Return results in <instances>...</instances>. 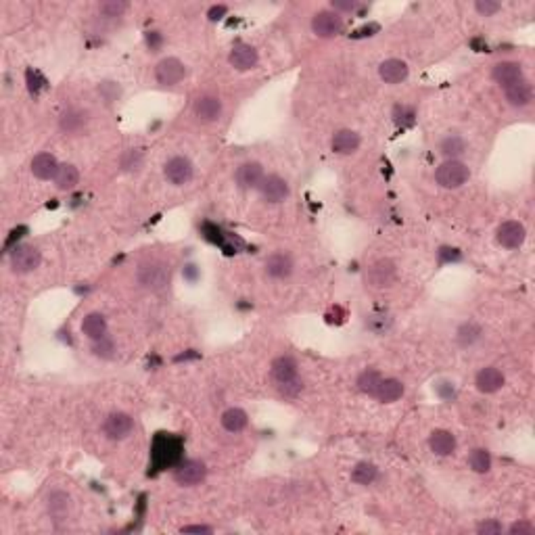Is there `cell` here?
Instances as JSON below:
<instances>
[{
  "mask_svg": "<svg viewBox=\"0 0 535 535\" xmlns=\"http://www.w3.org/2000/svg\"><path fill=\"white\" fill-rule=\"evenodd\" d=\"M525 236H527L525 226L514 220H508L497 228V242L506 249H518L525 242Z\"/></svg>",
  "mask_w": 535,
  "mask_h": 535,
  "instance_id": "13",
  "label": "cell"
},
{
  "mask_svg": "<svg viewBox=\"0 0 535 535\" xmlns=\"http://www.w3.org/2000/svg\"><path fill=\"white\" fill-rule=\"evenodd\" d=\"M491 78H493L502 88H506V86H510V84L522 80V65H520V63H514V61H502V63H497V65L493 67Z\"/></svg>",
  "mask_w": 535,
  "mask_h": 535,
  "instance_id": "17",
  "label": "cell"
},
{
  "mask_svg": "<svg viewBox=\"0 0 535 535\" xmlns=\"http://www.w3.org/2000/svg\"><path fill=\"white\" fill-rule=\"evenodd\" d=\"M226 13V7H213L211 11H209V17L211 19H220V15H224Z\"/></svg>",
  "mask_w": 535,
  "mask_h": 535,
  "instance_id": "45",
  "label": "cell"
},
{
  "mask_svg": "<svg viewBox=\"0 0 535 535\" xmlns=\"http://www.w3.org/2000/svg\"><path fill=\"white\" fill-rule=\"evenodd\" d=\"M333 151L339 153V155H352L358 151L360 147V134L354 132V130H339L335 136H333V142H331Z\"/></svg>",
  "mask_w": 535,
  "mask_h": 535,
  "instance_id": "24",
  "label": "cell"
},
{
  "mask_svg": "<svg viewBox=\"0 0 535 535\" xmlns=\"http://www.w3.org/2000/svg\"><path fill=\"white\" fill-rule=\"evenodd\" d=\"M429 447L437 456H450L456 450V437L450 431H443V429L433 431L431 437H429Z\"/></svg>",
  "mask_w": 535,
  "mask_h": 535,
  "instance_id": "25",
  "label": "cell"
},
{
  "mask_svg": "<svg viewBox=\"0 0 535 535\" xmlns=\"http://www.w3.org/2000/svg\"><path fill=\"white\" fill-rule=\"evenodd\" d=\"M59 172V163L55 159V155L51 153H38L34 159H32V174L38 178V180H55Z\"/></svg>",
  "mask_w": 535,
  "mask_h": 535,
  "instance_id": "18",
  "label": "cell"
},
{
  "mask_svg": "<svg viewBox=\"0 0 535 535\" xmlns=\"http://www.w3.org/2000/svg\"><path fill=\"white\" fill-rule=\"evenodd\" d=\"M377 475H379V470H377L374 464H370V462H360V464L352 470V481L360 483V485H370V483L377 479Z\"/></svg>",
  "mask_w": 535,
  "mask_h": 535,
  "instance_id": "33",
  "label": "cell"
},
{
  "mask_svg": "<svg viewBox=\"0 0 535 535\" xmlns=\"http://www.w3.org/2000/svg\"><path fill=\"white\" fill-rule=\"evenodd\" d=\"M379 76L385 84H400L408 78V65L402 59H387L381 63Z\"/></svg>",
  "mask_w": 535,
  "mask_h": 535,
  "instance_id": "21",
  "label": "cell"
},
{
  "mask_svg": "<svg viewBox=\"0 0 535 535\" xmlns=\"http://www.w3.org/2000/svg\"><path fill=\"white\" fill-rule=\"evenodd\" d=\"M136 279L147 291L159 293V291H165L170 287L172 274H170L167 263H163V261H145V263L138 265Z\"/></svg>",
  "mask_w": 535,
  "mask_h": 535,
  "instance_id": "1",
  "label": "cell"
},
{
  "mask_svg": "<svg viewBox=\"0 0 535 535\" xmlns=\"http://www.w3.org/2000/svg\"><path fill=\"white\" fill-rule=\"evenodd\" d=\"M47 506H49L51 518H53L55 522H63V520H67V516H69V512H72V497H69L65 491H53V493L49 495Z\"/></svg>",
  "mask_w": 535,
  "mask_h": 535,
  "instance_id": "19",
  "label": "cell"
},
{
  "mask_svg": "<svg viewBox=\"0 0 535 535\" xmlns=\"http://www.w3.org/2000/svg\"><path fill=\"white\" fill-rule=\"evenodd\" d=\"M132 429H134V420H132V416L126 414V412H113V414H109L107 420H105V425H103L105 435H107L109 439H115V441L126 439V437L132 433Z\"/></svg>",
  "mask_w": 535,
  "mask_h": 535,
  "instance_id": "10",
  "label": "cell"
},
{
  "mask_svg": "<svg viewBox=\"0 0 535 535\" xmlns=\"http://www.w3.org/2000/svg\"><path fill=\"white\" fill-rule=\"evenodd\" d=\"M249 418H247V412L240 410V408H230L222 414V427L228 431V433H240L245 427H247Z\"/></svg>",
  "mask_w": 535,
  "mask_h": 535,
  "instance_id": "29",
  "label": "cell"
},
{
  "mask_svg": "<svg viewBox=\"0 0 535 535\" xmlns=\"http://www.w3.org/2000/svg\"><path fill=\"white\" fill-rule=\"evenodd\" d=\"M504 92H506V101H508L512 107H527V105L531 103V99H533L531 84H529L525 78L518 80V82H514V84H510V86H506Z\"/></svg>",
  "mask_w": 535,
  "mask_h": 535,
  "instance_id": "22",
  "label": "cell"
},
{
  "mask_svg": "<svg viewBox=\"0 0 535 535\" xmlns=\"http://www.w3.org/2000/svg\"><path fill=\"white\" fill-rule=\"evenodd\" d=\"M265 178L263 174V167L255 161H247L242 165L236 167V174H234V180L238 184V188L242 190H251V188H259L261 180Z\"/></svg>",
  "mask_w": 535,
  "mask_h": 535,
  "instance_id": "12",
  "label": "cell"
},
{
  "mask_svg": "<svg viewBox=\"0 0 535 535\" xmlns=\"http://www.w3.org/2000/svg\"><path fill=\"white\" fill-rule=\"evenodd\" d=\"M42 255L34 245H17L11 251V268L15 274H30L40 265Z\"/></svg>",
  "mask_w": 535,
  "mask_h": 535,
  "instance_id": "4",
  "label": "cell"
},
{
  "mask_svg": "<svg viewBox=\"0 0 535 535\" xmlns=\"http://www.w3.org/2000/svg\"><path fill=\"white\" fill-rule=\"evenodd\" d=\"M381 383H383V377H381V372H377V370H364V372L358 377V389H360L362 393L370 395V397H377Z\"/></svg>",
  "mask_w": 535,
  "mask_h": 535,
  "instance_id": "31",
  "label": "cell"
},
{
  "mask_svg": "<svg viewBox=\"0 0 535 535\" xmlns=\"http://www.w3.org/2000/svg\"><path fill=\"white\" fill-rule=\"evenodd\" d=\"M78 182H80V172L76 165H72V163L59 165V172L55 176V184L59 190H72L78 186Z\"/></svg>",
  "mask_w": 535,
  "mask_h": 535,
  "instance_id": "27",
  "label": "cell"
},
{
  "mask_svg": "<svg viewBox=\"0 0 535 535\" xmlns=\"http://www.w3.org/2000/svg\"><path fill=\"white\" fill-rule=\"evenodd\" d=\"M230 65L238 72H247V69H253L257 65V51L251 47V44H236L232 51H230V57H228Z\"/></svg>",
  "mask_w": 535,
  "mask_h": 535,
  "instance_id": "15",
  "label": "cell"
},
{
  "mask_svg": "<svg viewBox=\"0 0 535 535\" xmlns=\"http://www.w3.org/2000/svg\"><path fill=\"white\" fill-rule=\"evenodd\" d=\"M259 195L265 203H281L289 197V184L285 178L272 174V176H265L259 184Z\"/></svg>",
  "mask_w": 535,
  "mask_h": 535,
  "instance_id": "9",
  "label": "cell"
},
{
  "mask_svg": "<svg viewBox=\"0 0 535 535\" xmlns=\"http://www.w3.org/2000/svg\"><path fill=\"white\" fill-rule=\"evenodd\" d=\"M475 385L481 393H495L497 389H502L504 385V374L493 368V366H487L483 370H479L477 379H475Z\"/></svg>",
  "mask_w": 535,
  "mask_h": 535,
  "instance_id": "23",
  "label": "cell"
},
{
  "mask_svg": "<svg viewBox=\"0 0 535 535\" xmlns=\"http://www.w3.org/2000/svg\"><path fill=\"white\" fill-rule=\"evenodd\" d=\"M88 124V111L80 109V107H72L67 111H63V115L59 117V128L63 134H80Z\"/></svg>",
  "mask_w": 535,
  "mask_h": 535,
  "instance_id": "14",
  "label": "cell"
},
{
  "mask_svg": "<svg viewBox=\"0 0 535 535\" xmlns=\"http://www.w3.org/2000/svg\"><path fill=\"white\" fill-rule=\"evenodd\" d=\"M312 30L318 38H335L343 32V17L335 11H320L312 19Z\"/></svg>",
  "mask_w": 535,
  "mask_h": 535,
  "instance_id": "6",
  "label": "cell"
},
{
  "mask_svg": "<svg viewBox=\"0 0 535 535\" xmlns=\"http://www.w3.org/2000/svg\"><path fill=\"white\" fill-rule=\"evenodd\" d=\"M468 464L475 472H487L491 468V456L485 450H472L468 456Z\"/></svg>",
  "mask_w": 535,
  "mask_h": 535,
  "instance_id": "34",
  "label": "cell"
},
{
  "mask_svg": "<svg viewBox=\"0 0 535 535\" xmlns=\"http://www.w3.org/2000/svg\"><path fill=\"white\" fill-rule=\"evenodd\" d=\"M508 533H510V535H533V533H535V527H533L531 522L518 520V522L510 525Z\"/></svg>",
  "mask_w": 535,
  "mask_h": 535,
  "instance_id": "42",
  "label": "cell"
},
{
  "mask_svg": "<svg viewBox=\"0 0 535 535\" xmlns=\"http://www.w3.org/2000/svg\"><path fill=\"white\" fill-rule=\"evenodd\" d=\"M82 333H84L90 341L103 339V337L107 335V320H105V316L99 314V312L88 314V316L82 320Z\"/></svg>",
  "mask_w": 535,
  "mask_h": 535,
  "instance_id": "26",
  "label": "cell"
},
{
  "mask_svg": "<svg viewBox=\"0 0 535 535\" xmlns=\"http://www.w3.org/2000/svg\"><path fill=\"white\" fill-rule=\"evenodd\" d=\"M302 381L299 379H295V381H291V383H285V385H279V389H281V393L285 395V397H297L299 395V391H302Z\"/></svg>",
  "mask_w": 535,
  "mask_h": 535,
  "instance_id": "41",
  "label": "cell"
},
{
  "mask_svg": "<svg viewBox=\"0 0 535 535\" xmlns=\"http://www.w3.org/2000/svg\"><path fill=\"white\" fill-rule=\"evenodd\" d=\"M475 9L479 15L483 17H491L500 11V3H493V0H477L475 3Z\"/></svg>",
  "mask_w": 535,
  "mask_h": 535,
  "instance_id": "37",
  "label": "cell"
},
{
  "mask_svg": "<svg viewBox=\"0 0 535 535\" xmlns=\"http://www.w3.org/2000/svg\"><path fill=\"white\" fill-rule=\"evenodd\" d=\"M184 76H186V67L176 57H167V59L159 61L157 67H155V80L161 86H174V84L182 82Z\"/></svg>",
  "mask_w": 535,
  "mask_h": 535,
  "instance_id": "8",
  "label": "cell"
},
{
  "mask_svg": "<svg viewBox=\"0 0 535 535\" xmlns=\"http://www.w3.org/2000/svg\"><path fill=\"white\" fill-rule=\"evenodd\" d=\"M140 163H142V155H140V151H134V149L128 151V153L124 155V159H122V165H124V170H128V172L138 170Z\"/></svg>",
  "mask_w": 535,
  "mask_h": 535,
  "instance_id": "38",
  "label": "cell"
},
{
  "mask_svg": "<svg viewBox=\"0 0 535 535\" xmlns=\"http://www.w3.org/2000/svg\"><path fill=\"white\" fill-rule=\"evenodd\" d=\"M402 395H404V383L402 381L383 379V383L379 387V393H377V400L383 402V404H391V402H397Z\"/></svg>",
  "mask_w": 535,
  "mask_h": 535,
  "instance_id": "28",
  "label": "cell"
},
{
  "mask_svg": "<svg viewBox=\"0 0 535 535\" xmlns=\"http://www.w3.org/2000/svg\"><path fill=\"white\" fill-rule=\"evenodd\" d=\"M99 11L105 17H122L128 11V3H124V0H105L99 5Z\"/></svg>",
  "mask_w": 535,
  "mask_h": 535,
  "instance_id": "35",
  "label": "cell"
},
{
  "mask_svg": "<svg viewBox=\"0 0 535 535\" xmlns=\"http://www.w3.org/2000/svg\"><path fill=\"white\" fill-rule=\"evenodd\" d=\"M272 377L279 385H285V383H291L295 379H299V372H297V362L289 356H281L272 362Z\"/></svg>",
  "mask_w": 535,
  "mask_h": 535,
  "instance_id": "20",
  "label": "cell"
},
{
  "mask_svg": "<svg viewBox=\"0 0 535 535\" xmlns=\"http://www.w3.org/2000/svg\"><path fill=\"white\" fill-rule=\"evenodd\" d=\"M439 151H441V155H443L445 159H458L460 155L466 153V142H464L462 136L450 134V136H445V138L441 140Z\"/></svg>",
  "mask_w": 535,
  "mask_h": 535,
  "instance_id": "30",
  "label": "cell"
},
{
  "mask_svg": "<svg viewBox=\"0 0 535 535\" xmlns=\"http://www.w3.org/2000/svg\"><path fill=\"white\" fill-rule=\"evenodd\" d=\"M395 122L400 126H412L414 124V109L410 107H397L395 109Z\"/></svg>",
  "mask_w": 535,
  "mask_h": 535,
  "instance_id": "39",
  "label": "cell"
},
{
  "mask_svg": "<svg viewBox=\"0 0 535 535\" xmlns=\"http://www.w3.org/2000/svg\"><path fill=\"white\" fill-rule=\"evenodd\" d=\"M481 337H483V331H481V327L475 324V322H464V324L458 329V333H456V339H458V343H460L462 347H472L477 341H481Z\"/></svg>",
  "mask_w": 535,
  "mask_h": 535,
  "instance_id": "32",
  "label": "cell"
},
{
  "mask_svg": "<svg viewBox=\"0 0 535 535\" xmlns=\"http://www.w3.org/2000/svg\"><path fill=\"white\" fill-rule=\"evenodd\" d=\"M92 352H94V356H99L103 360H111L115 356V343H113V339H109L105 335L103 339L92 341Z\"/></svg>",
  "mask_w": 535,
  "mask_h": 535,
  "instance_id": "36",
  "label": "cell"
},
{
  "mask_svg": "<svg viewBox=\"0 0 535 535\" xmlns=\"http://www.w3.org/2000/svg\"><path fill=\"white\" fill-rule=\"evenodd\" d=\"M333 11L335 13H339V11H345V13H349V11H356V7H358V3L356 0H333Z\"/></svg>",
  "mask_w": 535,
  "mask_h": 535,
  "instance_id": "43",
  "label": "cell"
},
{
  "mask_svg": "<svg viewBox=\"0 0 535 535\" xmlns=\"http://www.w3.org/2000/svg\"><path fill=\"white\" fill-rule=\"evenodd\" d=\"M395 279H397L395 263L387 257L377 259L374 263L368 265V270H366V283L372 289H387L395 283Z\"/></svg>",
  "mask_w": 535,
  "mask_h": 535,
  "instance_id": "3",
  "label": "cell"
},
{
  "mask_svg": "<svg viewBox=\"0 0 535 535\" xmlns=\"http://www.w3.org/2000/svg\"><path fill=\"white\" fill-rule=\"evenodd\" d=\"M180 531H182V533H211L213 529H211V527H205V525H188V527H182Z\"/></svg>",
  "mask_w": 535,
  "mask_h": 535,
  "instance_id": "44",
  "label": "cell"
},
{
  "mask_svg": "<svg viewBox=\"0 0 535 535\" xmlns=\"http://www.w3.org/2000/svg\"><path fill=\"white\" fill-rule=\"evenodd\" d=\"M163 174H165V180L174 186H182V184H188L192 180V174H195V167L190 163L188 157H182V155H176L172 159H167L165 167H163Z\"/></svg>",
  "mask_w": 535,
  "mask_h": 535,
  "instance_id": "5",
  "label": "cell"
},
{
  "mask_svg": "<svg viewBox=\"0 0 535 535\" xmlns=\"http://www.w3.org/2000/svg\"><path fill=\"white\" fill-rule=\"evenodd\" d=\"M205 477H207V468L201 460H184L174 468L176 483L184 485V487L199 485L201 481H205Z\"/></svg>",
  "mask_w": 535,
  "mask_h": 535,
  "instance_id": "7",
  "label": "cell"
},
{
  "mask_svg": "<svg viewBox=\"0 0 535 535\" xmlns=\"http://www.w3.org/2000/svg\"><path fill=\"white\" fill-rule=\"evenodd\" d=\"M222 115V101L217 97H211V94H205L201 99H197L195 103V117L199 122H215L217 117Z\"/></svg>",
  "mask_w": 535,
  "mask_h": 535,
  "instance_id": "16",
  "label": "cell"
},
{
  "mask_svg": "<svg viewBox=\"0 0 535 535\" xmlns=\"http://www.w3.org/2000/svg\"><path fill=\"white\" fill-rule=\"evenodd\" d=\"M468 178H470L468 165L458 159H445L435 172V180L443 188H460L462 184H466Z\"/></svg>",
  "mask_w": 535,
  "mask_h": 535,
  "instance_id": "2",
  "label": "cell"
},
{
  "mask_svg": "<svg viewBox=\"0 0 535 535\" xmlns=\"http://www.w3.org/2000/svg\"><path fill=\"white\" fill-rule=\"evenodd\" d=\"M293 259L289 253L285 251H279V253H272L270 257L265 259V274L274 279V281H283V279H289L293 274Z\"/></svg>",
  "mask_w": 535,
  "mask_h": 535,
  "instance_id": "11",
  "label": "cell"
},
{
  "mask_svg": "<svg viewBox=\"0 0 535 535\" xmlns=\"http://www.w3.org/2000/svg\"><path fill=\"white\" fill-rule=\"evenodd\" d=\"M479 535H500L504 531V527L497 520H485L477 527Z\"/></svg>",
  "mask_w": 535,
  "mask_h": 535,
  "instance_id": "40",
  "label": "cell"
}]
</instances>
